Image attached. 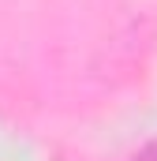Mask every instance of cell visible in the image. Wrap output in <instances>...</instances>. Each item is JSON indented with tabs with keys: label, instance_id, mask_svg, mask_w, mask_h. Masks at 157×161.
I'll list each match as a JSON object with an SVG mask.
<instances>
[{
	"label": "cell",
	"instance_id": "6da1fadb",
	"mask_svg": "<svg viewBox=\"0 0 157 161\" xmlns=\"http://www.w3.org/2000/svg\"><path fill=\"white\" fill-rule=\"evenodd\" d=\"M135 161H157V142H154V146H146V150H142Z\"/></svg>",
	"mask_w": 157,
	"mask_h": 161
}]
</instances>
